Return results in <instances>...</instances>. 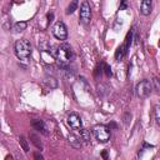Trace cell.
I'll use <instances>...</instances> for the list:
<instances>
[{
	"mask_svg": "<svg viewBox=\"0 0 160 160\" xmlns=\"http://www.w3.org/2000/svg\"><path fill=\"white\" fill-rule=\"evenodd\" d=\"M55 58L56 60L61 64V65H68L71 61L72 58V50L71 46L68 42H62L56 48V52H55Z\"/></svg>",
	"mask_w": 160,
	"mask_h": 160,
	"instance_id": "cell-1",
	"label": "cell"
},
{
	"mask_svg": "<svg viewBox=\"0 0 160 160\" xmlns=\"http://www.w3.org/2000/svg\"><path fill=\"white\" fill-rule=\"evenodd\" d=\"M14 50H15L16 56H18L20 60H26V59L31 55V45H30V41L26 40V39H20V40H18V41L15 42Z\"/></svg>",
	"mask_w": 160,
	"mask_h": 160,
	"instance_id": "cell-2",
	"label": "cell"
},
{
	"mask_svg": "<svg viewBox=\"0 0 160 160\" xmlns=\"http://www.w3.org/2000/svg\"><path fill=\"white\" fill-rule=\"evenodd\" d=\"M152 89H154L152 81H150V80H148V79H144V80H141L140 82H138V85H136V88H135V91H136V95H138L140 99H145V98H148V96L151 94Z\"/></svg>",
	"mask_w": 160,
	"mask_h": 160,
	"instance_id": "cell-3",
	"label": "cell"
},
{
	"mask_svg": "<svg viewBox=\"0 0 160 160\" xmlns=\"http://www.w3.org/2000/svg\"><path fill=\"white\" fill-rule=\"evenodd\" d=\"M92 134L96 138L98 141L100 142H108L110 140V130L106 125L98 124L92 128Z\"/></svg>",
	"mask_w": 160,
	"mask_h": 160,
	"instance_id": "cell-4",
	"label": "cell"
},
{
	"mask_svg": "<svg viewBox=\"0 0 160 160\" xmlns=\"http://www.w3.org/2000/svg\"><path fill=\"white\" fill-rule=\"evenodd\" d=\"M79 19H80V22L82 25H88L91 20V8H90V4L89 1L84 0L80 5V15H79Z\"/></svg>",
	"mask_w": 160,
	"mask_h": 160,
	"instance_id": "cell-5",
	"label": "cell"
},
{
	"mask_svg": "<svg viewBox=\"0 0 160 160\" xmlns=\"http://www.w3.org/2000/svg\"><path fill=\"white\" fill-rule=\"evenodd\" d=\"M51 31H52V35L58 40H66V38H68V29L62 21H56L54 24Z\"/></svg>",
	"mask_w": 160,
	"mask_h": 160,
	"instance_id": "cell-6",
	"label": "cell"
},
{
	"mask_svg": "<svg viewBox=\"0 0 160 160\" xmlns=\"http://www.w3.org/2000/svg\"><path fill=\"white\" fill-rule=\"evenodd\" d=\"M68 124L70 125V128L72 130H80L82 128V121H81V118L76 114V112H71L69 116H68Z\"/></svg>",
	"mask_w": 160,
	"mask_h": 160,
	"instance_id": "cell-7",
	"label": "cell"
},
{
	"mask_svg": "<svg viewBox=\"0 0 160 160\" xmlns=\"http://www.w3.org/2000/svg\"><path fill=\"white\" fill-rule=\"evenodd\" d=\"M151 6H152V0H141L140 4V12L144 16H148L151 12Z\"/></svg>",
	"mask_w": 160,
	"mask_h": 160,
	"instance_id": "cell-8",
	"label": "cell"
},
{
	"mask_svg": "<svg viewBox=\"0 0 160 160\" xmlns=\"http://www.w3.org/2000/svg\"><path fill=\"white\" fill-rule=\"evenodd\" d=\"M31 125H32V128L35 129V130H38V131H40L41 134H44V135H48V129H46V125H45V122H44V120H34L32 122H31Z\"/></svg>",
	"mask_w": 160,
	"mask_h": 160,
	"instance_id": "cell-9",
	"label": "cell"
},
{
	"mask_svg": "<svg viewBox=\"0 0 160 160\" xmlns=\"http://www.w3.org/2000/svg\"><path fill=\"white\" fill-rule=\"evenodd\" d=\"M128 52V50H126V48H125V45L122 44V45H120L119 48H118V50H116V52H115V59L118 60V61H120V60H122V58L125 56V54Z\"/></svg>",
	"mask_w": 160,
	"mask_h": 160,
	"instance_id": "cell-10",
	"label": "cell"
},
{
	"mask_svg": "<svg viewBox=\"0 0 160 160\" xmlns=\"http://www.w3.org/2000/svg\"><path fill=\"white\" fill-rule=\"evenodd\" d=\"M69 142H70V145H71L72 148H75V149H79V148L81 146V141H80L79 138L75 136L74 134H70V135H69Z\"/></svg>",
	"mask_w": 160,
	"mask_h": 160,
	"instance_id": "cell-11",
	"label": "cell"
},
{
	"mask_svg": "<svg viewBox=\"0 0 160 160\" xmlns=\"http://www.w3.org/2000/svg\"><path fill=\"white\" fill-rule=\"evenodd\" d=\"M80 139L84 140L85 142H89L90 141V132H89V130L81 128L80 129Z\"/></svg>",
	"mask_w": 160,
	"mask_h": 160,
	"instance_id": "cell-12",
	"label": "cell"
},
{
	"mask_svg": "<svg viewBox=\"0 0 160 160\" xmlns=\"http://www.w3.org/2000/svg\"><path fill=\"white\" fill-rule=\"evenodd\" d=\"M26 26H28L26 21H19V22H16V24L14 25V30H15L16 32H20V31H24V30L26 29Z\"/></svg>",
	"mask_w": 160,
	"mask_h": 160,
	"instance_id": "cell-13",
	"label": "cell"
},
{
	"mask_svg": "<svg viewBox=\"0 0 160 160\" xmlns=\"http://www.w3.org/2000/svg\"><path fill=\"white\" fill-rule=\"evenodd\" d=\"M78 2H79V0H72V1L70 2V5H69L68 9H66V14H68V15L72 14V12L78 9Z\"/></svg>",
	"mask_w": 160,
	"mask_h": 160,
	"instance_id": "cell-14",
	"label": "cell"
},
{
	"mask_svg": "<svg viewBox=\"0 0 160 160\" xmlns=\"http://www.w3.org/2000/svg\"><path fill=\"white\" fill-rule=\"evenodd\" d=\"M19 141H20V145L22 146V150H24L25 152H28V151H29V145H28V141L25 140V138H24V136H20V138H19Z\"/></svg>",
	"mask_w": 160,
	"mask_h": 160,
	"instance_id": "cell-15",
	"label": "cell"
},
{
	"mask_svg": "<svg viewBox=\"0 0 160 160\" xmlns=\"http://www.w3.org/2000/svg\"><path fill=\"white\" fill-rule=\"evenodd\" d=\"M154 110H155V111H154V114H155V120H156L158 125L160 126V104H158Z\"/></svg>",
	"mask_w": 160,
	"mask_h": 160,
	"instance_id": "cell-16",
	"label": "cell"
},
{
	"mask_svg": "<svg viewBox=\"0 0 160 160\" xmlns=\"http://www.w3.org/2000/svg\"><path fill=\"white\" fill-rule=\"evenodd\" d=\"M152 84H154V88L158 89V91L160 92V79L154 78V79H152Z\"/></svg>",
	"mask_w": 160,
	"mask_h": 160,
	"instance_id": "cell-17",
	"label": "cell"
},
{
	"mask_svg": "<svg viewBox=\"0 0 160 160\" xmlns=\"http://www.w3.org/2000/svg\"><path fill=\"white\" fill-rule=\"evenodd\" d=\"M126 8H128V2H126V0H121V4H120L119 10H125Z\"/></svg>",
	"mask_w": 160,
	"mask_h": 160,
	"instance_id": "cell-18",
	"label": "cell"
},
{
	"mask_svg": "<svg viewBox=\"0 0 160 160\" xmlns=\"http://www.w3.org/2000/svg\"><path fill=\"white\" fill-rule=\"evenodd\" d=\"M35 159H40V160H42V156L39 155V154H35Z\"/></svg>",
	"mask_w": 160,
	"mask_h": 160,
	"instance_id": "cell-19",
	"label": "cell"
}]
</instances>
